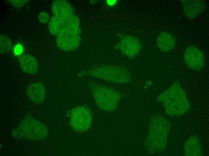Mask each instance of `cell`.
<instances>
[{
	"instance_id": "obj_5",
	"label": "cell",
	"mask_w": 209,
	"mask_h": 156,
	"mask_svg": "<svg viewBox=\"0 0 209 156\" xmlns=\"http://www.w3.org/2000/svg\"><path fill=\"white\" fill-rule=\"evenodd\" d=\"M12 134L17 138L38 140L45 138L47 130L42 123L32 118L27 117L22 120Z\"/></svg>"
},
{
	"instance_id": "obj_18",
	"label": "cell",
	"mask_w": 209,
	"mask_h": 156,
	"mask_svg": "<svg viewBox=\"0 0 209 156\" xmlns=\"http://www.w3.org/2000/svg\"><path fill=\"white\" fill-rule=\"evenodd\" d=\"M108 4L110 5H112L114 4L116 2L115 0L108 1Z\"/></svg>"
},
{
	"instance_id": "obj_6",
	"label": "cell",
	"mask_w": 209,
	"mask_h": 156,
	"mask_svg": "<svg viewBox=\"0 0 209 156\" xmlns=\"http://www.w3.org/2000/svg\"><path fill=\"white\" fill-rule=\"evenodd\" d=\"M92 115L86 107L79 106L70 112V124L72 129L77 132H83L89 129L92 123Z\"/></svg>"
},
{
	"instance_id": "obj_17",
	"label": "cell",
	"mask_w": 209,
	"mask_h": 156,
	"mask_svg": "<svg viewBox=\"0 0 209 156\" xmlns=\"http://www.w3.org/2000/svg\"><path fill=\"white\" fill-rule=\"evenodd\" d=\"M23 51V48L22 45L20 44H16L14 47V52L16 55H19L21 54Z\"/></svg>"
},
{
	"instance_id": "obj_9",
	"label": "cell",
	"mask_w": 209,
	"mask_h": 156,
	"mask_svg": "<svg viewBox=\"0 0 209 156\" xmlns=\"http://www.w3.org/2000/svg\"><path fill=\"white\" fill-rule=\"evenodd\" d=\"M182 4L184 12L189 18H194L204 10L205 4L201 0H183Z\"/></svg>"
},
{
	"instance_id": "obj_10",
	"label": "cell",
	"mask_w": 209,
	"mask_h": 156,
	"mask_svg": "<svg viewBox=\"0 0 209 156\" xmlns=\"http://www.w3.org/2000/svg\"><path fill=\"white\" fill-rule=\"evenodd\" d=\"M26 92L29 99L34 103L40 104L45 99L46 93L44 87L40 82L30 85L27 88Z\"/></svg>"
},
{
	"instance_id": "obj_1",
	"label": "cell",
	"mask_w": 209,
	"mask_h": 156,
	"mask_svg": "<svg viewBox=\"0 0 209 156\" xmlns=\"http://www.w3.org/2000/svg\"><path fill=\"white\" fill-rule=\"evenodd\" d=\"M157 100L162 103L166 113L171 117L181 115L190 108L186 94L177 82L159 95Z\"/></svg>"
},
{
	"instance_id": "obj_7",
	"label": "cell",
	"mask_w": 209,
	"mask_h": 156,
	"mask_svg": "<svg viewBox=\"0 0 209 156\" xmlns=\"http://www.w3.org/2000/svg\"><path fill=\"white\" fill-rule=\"evenodd\" d=\"M183 58L186 65L195 70H200L204 65L205 60L203 52L194 46H190L186 49Z\"/></svg>"
},
{
	"instance_id": "obj_4",
	"label": "cell",
	"mask_w": 209,
	"mask_h": 156,
	"mask_svg": "<svg viewBox=\"0 0 209 156\" xmlns=\"http://www.w3.org/2000/svg\"><path fill=\"white\" fill-rule=\"evenodd\" d=\"M85 75L118 83H128L132 80L131 75L126 69L117 66H101L81 73L78 75L79 76Z\"/></svg>"
},
{
	"instance_id": "obj_2",
	"label": "cell",
	"mask_w": 209,
	"mask_h": 156,
	"mask_svg": "<svg viewBox=\"0 0 209 156\" xmlns=\"http://www.w3.org/2000/svg\"><path fill=\"white\" fill-rule=\"evenodd\" d=\"M154 116L150 124L146 141L149 150L155 152L165 148L170 125L164 118Z\"/></svg>"
},
{
	"instance_id": "obj_14",
	"label": "cell",
	"mask_w": 209,
	"mask_h": 156,
	"mask_svg": "<svg viewBox=\"0 0 209 156\" xmlns=\"http://www.w3.org/2000/svg\"><path fill=\"white\" fill-rule=\"evenodd\" d=\"M12 46V42L9 38L5 34H0V53L5 54L9 51L11 49Z\"/></svg>"
},
{
	"instance_id": "obj_3",
	"label": "cell",
	"mask_w": 209,
	"mask_h": 156,
	"mask_svg": "<svg viewBox=\"0 0 209 156\" xmlns=\"http://www.w3.org/2000/svg\"><path fill=\"white\" fill-rule=\"evenodd\" d=\"M95 103L101 110L112 111L117 107L120 95L117 92L106 86L95 82L89 85Z\"/></svg>"
},
{
	"instance_id": "obj_11",
	"label": "cell",
	"mask_w": 209,
	"mask_h": 156,
	"mask_svg": "<svg viewBox=\"0 0 209 156\" xmlns=\"http://www.w3.org/2000/svg\"><path fill=\"white\" fill-rule=\"evenodd\" d=\"M20 67L24 72L34 74L38 70V64L36 59L32 56L24 54L21 56L18 59Z\"/></svg>"
},
{
	"instance_id": "obj_15",
	"label": "cell",
	"mask_w": 209,
	"mask_h": 156,
	"mask_svg": "<svg viewBox=\"0 0 209 156\" xmlns=\"http://www.w3.org/2000/svg\"><path fill=\"white\" fill-rule=\"evenodd\" d=\"M8 2L13 6L19 8L24 6L27 2V0H9Z\"/></svg>"
},
{
	"instance_id": "obj_16",
	"label": "cell",
	"mask_w": 209,
	"mask_h": 156,
	"mask_svg": "<svg viewBox=\"0 0 209 156\" xmlns=\"http://www.w3.org/2000/svg\"><path fill=\"white\" fill-rule=\"evenodd\" d=\"M38 18L40 22L42 23H46L49 19L48 14L45 12L40 13L38 15Z\"/></svg>"
},
{
	"instance_id": "obj_12",
	"label": "cell",
	"mask_w": 209,
	"mask_h": 156,
	"mask_svg": "<svg viewBox=\"0 0 209 156\" xmlns=\"http://www.w3.org/2000/svg\"><path fill=\"white\" fill-rule=\"evenodd\" d=\"M156 42L158 48L164 52L172 50L175 44V40L174 36L166 32H162L159 34Z\"/></svg>"
},
{
	"instance_id": "obj_8",
	"label": "cell",
	"mask_w": 209,
	"mask_h": 156,
	"mask_svg": "<svg viewBox=\"0 0 209 156\" xmlns=\"http://www.w3.org/2000/svg\"><path fill=\"white\" fill-rule=\"evenodd\" d=\"M120 49L123 53L129 58L137 56L141 47L140 41L132 36H126L121 40L120 43Z\"/></svg>"
},
{
	"instance_id": "obj_13",
	"label": "cell",
	"mask_w": 209,
	"mask_h": 156,
	"mask_svg": "<svg viewBox=\"0 0 209 156\" xmlns=\"http://www.w3.org/2000/svg\"><path fill=\"white\" fill-rule=\"evenodd\" d=\"M186 156H201L202 150L200 142L197 138L193 136L186 142L184 148Z\"/></svg>"
}]
</instances>
